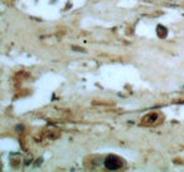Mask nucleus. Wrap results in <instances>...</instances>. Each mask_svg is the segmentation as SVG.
<instances>
[{
	"mask_svg": "<svg viewBox=\"0 0 184 172\" xmlns=\"http://www.w3.org/2000/svg\"><path fill=\"white\" fill-rule=\"evenodd\" d=\"M104 164H105V167H106L107 170H112V171L120 170V168L122 167L121 160L119 158V157H116V156H108V157H106Z\"/></svg>",
	"mask_w": 184,
	"mask_h": 172,
	"instance_id": "nucleus-1",
	"label": "nucleus"
}]
</instances>
